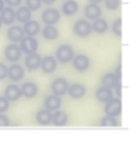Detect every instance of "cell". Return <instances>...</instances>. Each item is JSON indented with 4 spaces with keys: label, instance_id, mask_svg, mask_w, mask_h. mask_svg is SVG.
Returning a JSON list of instances; mask_svg holds the SVG:
<instances>
[{
    "label": "cell",
    "instance_id": "1",
    "mask_svg": "<svg viewBox=\"0 0 138 148\" xmlns=\"http://www.w3.org/2000/svg\"><path fill=\"white\" fill-rule=\"evenodd\" d=\"M4 56L9 62H17L20 59L21 49L18 45L14 44L10 45L4 50Z\"/></svg>",
    "mask_w": 138,
    "mask_h": 148
},
{
    "label": "cell",
    "instance_id": "2",
    "mask_svg": "<svg viewBox=\"0 0 138 148\" xmlns=\"http://www.w3.org/2000/svg\"><path fill=\"white\" fill-rule=\"evenodd\" d=\"M20 41V49L27 54L34 53L38 48V42L33 37H25Z\"/></svg>",
    "mask_w": 138,
    "mask_h": 148
},
{
    "label": "cell",
    "instance_id": "3",
    "mask_svg": "<svg viewBox=\"0 0 138 148\" xmlns=\"http://www.w3.org/2000/svg\"><path fill=\"white\" fill-rule=\"evenodd\" d=\"M73 50L69 45H61L57 50V58L62 63L70 62L73 59Z\"/></svg>",
    "mask_w": 138,
    "mask_h": 148
},
{
    "label": "cell",
    "instance_id": "4",
    "mask_svg": "<svg viewBox=\"0 0 138 148\" xmlns=\"http://www.w3.org/2000/svg\"><path fill=\"white\" fill-rule=\"evenodd\" d=\"M106 114L109 116L119 115L122 112V102L119 99L110 100L106 104L105 109Z\"/></svg>",
    "mask_w": 138,
    "mask_h": 148
},
{
    "label": "cell",
    "instance_id": "5",
    "mask_svg": "<svg viewBox=\"0 0 138 148\" xmlns=\"http://www.w3.org/2000/svg\"><path fill=\"white\" fill-rule=\"evenodd\" d=\"M92 28L89 23L85 20L77 21L74 25V32L80 37H86L91 33Z\"/></svg>",
    "mask_w": 138,
    "mask_h": 148
},
{
    "label": "cell",
    "instance_id": "6",
    "mask_svg": "<svg viewBox=\"0 0 138 148\" xmlns=\"http://www.w3.org/2000/svg\"><path fill=\"white\" fill-rule=\"evenodd\" d=\"M60 18L59 13L55 9L45 10L42 15V21L46 25H53L58 22Z\"/></svg>",
    "mask_w": 138,
    "mask_h": 148
},
{
    "label": "cell",
    "instance_id": "7",
    "mask_svg": "<svg viewBox=\"0 0 138 148\" xmlns=\"http://www.w3.org/2000/svg\"><path fill=\"white\" fill-rule=\"evenodd\" d=\"M51 88L53 92L56 96H63L64 95L68 90V85L64 79L57 78L53 82Z\"/></svg>",
    "mask_w": 138,
    "mask_h": 148
},
{
    "label": "cell",
    "instance_id": "8",
    "mask_svg": "<svg viewBox=\"0 0 138 148\" xmlns=\"http://www.w3.org/2000/svg\"><path fill=\"white\" fill-rule=\"evenodd\" d=\"M25 36L24 30L20 27L15 25L12 27L7 32V37L10 41L18 42Z\"/></svg>",
    "mask_w": 138,
    "mask_h": 148
},
{
    "label": "cell",
    "instance_id": "9",
    "mask_svg": "<svg viewBox=\"0 0 138 148\" xmlns=\"http://www.w3.org/2000/svg\"><path fill=\"white\" fill-rule=\"evenodd\" d=\"M41 57L37 53L29 54L25 59V64L26 66L31 69L35 70L37 69L41 65Z\"/></svg>",
    "mask_w": 138,
    "mask_h": 148
},
{
    "label": "cell",
    "instance_id": "10",
    "mask_svg": "<svg viewBox=\"0 0 138 148\" xmlns=\"http://www.w3.org/2000/svg\"><path fill=\"white\" fill-rule=\"evenodd\" d=\"M8 75L11 80L17 82L23 78L25 71L23 68L20 65L14 64L9 68Z\"/></svg>",
    "mask_w": 138,
    "mask_h": 148
},
{
    "label": "cell",
    "instance_id": "11",
    "mask_svg": "<svg viewBox=\"0 0 138 148\" xmlns=\"http://www.w3.org/2000/svg\"><path fill=\"white\" fill-rule=\"evenodd\" d=\"M73 66L77 70L84 72L87 70L89 66V58L85 55H79L76 56L73 60Z\"/></svg>",
    "mask_w": 138,
    "mask_h": 148
},
{
    "label": "cell",
    "instance_id": "12",
    "mask_svg": "<svg viewBox=\"0 0 138 148\" xmlns=\"http://www.w3.org/2000/svg\"><path fill=\"white\" fill-rule=\"evenodd\" d=\"M2 23L9 25L12 24L16 18V12L10 7L4 8L1 12L0 16Z\"/></svg>",
    "mask_w": 138,
    "mask_h": 148
},
{
    "label": "cell",
    "instance_id": "13",
    "mask_svg": "<svg viewBox=\"0 0 138 148\" xmlns=\"http://www.w3.org/2000/svg\"><path fill=\"white\" fill-rule=\"evenodd\" d=\"M4 94L5 98L8 100L15 101L20 98L22 95V92L17 86L11 84L6 88Z\"/></svg>",
    "mask_w": 138,
    "mask_h": 148
},
{
    "label": "cell",
    "instance_id": "14",
    "mask_svg": "<svg viewBox=\"0 0 138 148\" xmlns=\"http://www.w3.org/2000/svg\"><path fill=\"white\" fill-rule=\"evenodd\" d=\"M102 84L109 88L114 89L118 86L119 83V78L115 74L109 73L105 75L102 78Z\"/></svg>",
    "mask_w": 138,
    "mask_h": 148
},
{
    "label": "cell",
    "instance_id": "15",
    "mask_svg": "<svg viewBox=\"0 0 138 148\" xmlns=\"http://www.w3.org/2000/svg\"><path fill=\"white\" fill-rule=\"evenodd\" d=\"M86 16L91 20H96L100 16L101 9L97 4L95 3L87 5L85 9Z\"/></svg>",
    "mask_w": 138,
    "mask_h": 148
},
{
    "label": "cell",
    "instance_id": "16",
    "mask_svg": "<svg viewBox=\"0 0 138 148\" xmlns=\"http://www.w3.org/2000/svg\"><path fill=\"white\" fill-rule=\"evenodd\" d=\"M57 62L52 56H47L44 58L42 63V70L46 74H50L56 70Z\"/></svg>",
    "mask_w": 138,
    "mask_h": 148
},
{
    "label": "cell",
    "instance_id": "17",
    "mask_svg": "<svg viewBox=\"0 0 138 148\" xmlns=\"http://www.w3.org/2000/svg\"><path fill=\"white\" fill-rule=\"evenodd\" d=\"M22 94L28 99H32L35 97L38 92L36 85L31 82L25 83L22 87Z\"/></svg>",
    "mask_w": 138,
    "mask_h": 148
},
{
    "label": "cell",
    "instance_id": "18",
    "mask_svg": "<svg viewBox=\"0 0 138 148\" xmlns=\"http://www.w3.org/2000/svg\"><path fill=\"white\" fill-rule=\"evenodd\" d=\"M85 92L84 86L79 84H74L69 88V94L73 99H81L85 95Z\"/></svg>",
    "mask_w": 138,
    "mask_h": 148
},
{
    "label": "cell",
    "instance_id": "19",
    "mask_svg": "<svg viewBox=\"0 0 138 148\" xmlns=\"http://www.w3.org/2000/svg\"><path fill=\"white\" fill-rule=\"evenodd\" d=\"M61 99L56 96H49L45 101V106L50 111H55L61 106Z\"/></svg>",
    "mask_w": 138,
    "mask_h": 148
},
{
    "label": "cell",
    "instance_id": "20",
    "mask_svg": "<svg viewBox=\"0 0 138 148\" xmlns=\"http://www.w3.org/2000/svg\"><path fill=\"white\" fill-rule=\"evenodd\" d=\"M31 17V11L28 7H22L16 12L17 20L20 23H26Z\"/></svg>",
    "mask_w": 138,
    "mask_h": 148
},
{
    "label": "cell",
    "instance_id": "21",
    "mask_svg": "<svg viewBox=\"0 0 138 148\" xmlns=\"http://www.w3.org/2000/svg\"><path fill=\"white\" fill-rule=\"evenodd\" d=\"M96 97L99 101L106 102L110 101L113 97V92L109 88L102 87L96 92Z\"/></svg>",
    "mask_w": 138,
    "mask_h": 148
},
{
    "label": "cell",
    "instance_id": "22",
    "mask_svg": "<svg viewBox=\"0 0 138 148\" xmlns=\"http://www.w3.org/2000/svg\"><path fill=\"white\" fill-rule=\"evenodd\" d=\"M40 26L36 21H29L24 26V32L29 36H35L38 33Z\"/></svg>",
    "mask_w": 138,
    "mask_h": 148
},
{
    "label": "cell",
    "instance_id": "23",
    "mask_svg": "<svg viewBox=\"0 0 138 148\" xmlns=\"http://www.w3.org/2000/svg\"><path fill=\"white\" fill-rule=\"evenodd\" d=\"M38 123L42 125H46L51 123L53 119V116L50 111L43 110L39 111L36 116Z\"/></svg>",
    "mask_w": 138,
    "mask_h": 148
},
{
    "label": "cell",
    "instance_id": "24",
    "mask_svg": "<svg viewBox=\"0 0 138 148\" xmlns=\"http://www.w3.org/2000/svg\"><path fill=\"white\" fill-rule=\"evenodd\" d=\"M78 10V5L77 2L72 0L66 2L63 6V12L68 16H71L76 14Z\"/></svg>",
    "mask_w": 138,
    "mask_h": 148
},
{
    "label": "cell",
    "instance_id": "25",
    "mask_svg": "<svg viewBox=\"0 0 138 148\" xmlns=\"http://www.w3.org/2000/svg\"><path fill=\"white\" fill-rule=\"evenodd\" d=\"M53 123L57 127L65 125L68 122V116L63 111H57L53 116Z\"/></svg>",
    "mask_w": 138,
    "mask_h": 148
},
{
    "label": "cell",
    "instance_id": "26",
    "mask_svg": "<svg viewBox=\"0 0 138 148\" xmlns=\"http://www.w3.org/2000/svg\"><path fill=\"white\" fill-rule=\"evenodd\" d=\"M43 36L45 39L48 40H53L58 36V31L57 29L53 26H47L43 30Z\"/></svg>",
    "mask_w": 138,
    "mask_h": 148
},
{
    "label": "cell",
    "instance_id": "27",
    "mask_svg": "<svg viewBox=\"0 0 138 148\" xmlns=\"http://www.w3.org/2000/svg\"><path fill=\"white\" fill-rule=\"evenodd\" d=\"M108 28L106 21L102 19H99L95 21L93 25V29L94 32L98 34L105 33Z\"/></svg>",
    "mask_w": 138,
    "mask_h": 148
},
{
    "label": "cell",
    "instance_id": "28",
    "mask_svg": "<svg viewBox=\"0 0 138 148\" xmlns=\"http://www.w3.org/2000/svg\"><path fill=\"white\" fill-rule=\"evenodd\" d=\"M101 125L102 127H115L118 126V122L113 117L108 116L102 119L101 121Z\"/></svg>",
    "mask_w": 138,
    "mask_h": 148
},
{
    "label": "cell",
    "instance_id": "29",
    "mask_svg": "<svg viewBox=\"0 0 138 148\" xmlns=\"http://www.w3.org/2000/svg\"><path fill=\"white\" fill-rule=\"evenodd\" d=\"M26 3L30 10L36 11L41 7V0H26Z\"/></svg>",
    "mask_w": 138,
    "mask_h": 148
},
{
    "label": "cell",
    "instance_id": "30",
    "mask_svg": "<svg viewBox=\"0 0 138 148\" xmlns=\"http://www.w3.org/2000/svg\"><path fill=\"white\" fill-rule=\"evenodd\" d=\"M107 8L111 10H114L118 9L120 5V0H105Z\"/></svg>",
    "mask_w": 138,
    "mask_h": 148
},
{
    "label": "cell",
    "instance_id": "31",
    "mask_svg": "<svg viewBox=\"0 0 138 148\" xmlns=\"http://www.w3.org/2000/svg\"><path fill=\"white\" fill-rule=\"evenodd\" d=\"M112 29L114 33L119 36H122V19L118 18L114 21Z\"/></svg>",
    "mask_w": 138,
    "mask_h": 148
},
{
    "label": "cell",
    "instance_id": "32",
    "mask_svg": "<svg viewBox=\"0 0 138 148\" xmlns=\"http://www.w3.org/2000/svg\"><path fill=\"white\" fill-rule=\"evenodd\" d=\"M9 107L8 100L3 97H0V112L7 111Z\"/></svg>",
    "mask_w": 138,
    "mask_h": 148
},
{
    "label": "cell",
    "instance_id": "33",
    "mask_svg": "<svg viewBox=\"0 0 138 148\" xmlns=\"http://www.w3.org/2000/svg\"><path fill=\"white\" fill-rule=\"evenodd\" d=\"M8 69L3 63H0V80L4 79L8 76Z\"/></svg>",
    "mask_w": 138,
    "mask_h": 148
},
{
    "label": "cell",
    "instance_id": "34",
    "mask_svg": "<svg viewBox=\"0 0 138 148\" xmlns=\"http://www.w3.org/2000/svg\"><path fill=\"white\" fill-rule=\"evenodd\" d=\"M10 124L9 120L4 115L0 114V127H8Z\"/></svg>",
    "mask_w": 138,
    "mask_h": 148
},
{
    "label": "cell",
    "instance_id": "35",
    "mask_svg": "<svg viewBox=\"0 0 138 148\" xmlns=\"http://www.w3.org/2000/svg\"><path fill=\"white\" fill-rule=\"evenodd\" d=\"M5 3L11 7H17L20 5L22 0H4Z\"/></svg>",
    "mask_w": 138,
    "mask_h": 148
},
{
    "label": "cell",
    "instance_id": "36",
    "mask_svg": "<svg viewBox=\"0 0 138 148\" xmlns=\"http://www.w3.org/2000/svg\"><path fill=\"white\" fill-rule=\"evenodd\" d=\"M116 75L119 79L122 78V66L119 65L116 69Z\"/></svg>",
    "mask_w": 138,
    "mask_h": 148
},
{
    "label": "cell",
    "instance_id": "37",
    "mask_svg": "<svg viewBox=\"0 0 138 148\" xmlns=\"http://www.w3.org/2000/svg\"><path fill=\"white\" fill-rule=\"evenodd\" d=\"M116 93L119 97H122V84H119L118 86L116 87Z\"/></svg>",
    "mask_w": 138,
    "mask_h": 148
},
{
    "label": "cell",
    "instance_id": "38",
    "mask_svg": "<svg viewBox=\"0 0 138 148\" xmlns=\"http://www.w3.org/2000/svg\"><path fill=\"white\" fill-rule=\"evenodd\" d=\"M45 4H51L53 3L56 0H42Z\"/></svg>",
    "mask_w": 138,
    "mask_h": 148
},
{
    "label": "cell",
    "instance_id": "39",
    "mask_svg": "<svg viewBox=\"0 0 138 148\" xmlns=\"http://www.w3.org/2000/svg\"><path fill=\"white\" fill-rule=\"evenodd\" d=\"M4 2L3 0H0V12L2 11L4 8Z\"/></svg>",
    "mask_w": 138,
    "mask_h": 148
},
{
    "label": "cell",
    "instance_id": "40",
    "mask_svg": "<svg viewBox=\"0 0 138 148\" xmlns=\"http://www.w3.org/2000/svg\"><path fill=\"white\" fill-rule=\"evenodd\" d=\"M102 0H89V1L94 3H99L101 1H102Z\"/></svg>",
    "mask_w": 138,
    "mask_h": 148
},
{
    "label": "cell",
    "instance_id": "41",
    "mask_svg": "<svg viewBox=\"0 0 138 148\" xmlns=\"http://www.w3.org/2000/svg\"><path fill=\"white\" fill-rule=\"evenodd\" d=\"M2 25V21H1V18H0V28L1 27Z\"/></svg>",
    "mask_w": 138,
    "mask_h": 148
}]
</instances>
